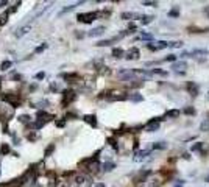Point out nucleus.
Here are the masks:
<instances>
[{
	"label": "nucleus",
	"instance_id": "8",
	"mask_svg": "<svg viewBox=\"0 0 209 187\" xmlns=\"http://www.w3.org/2000/svg\"><path fill=\"white\" fill-rule=\"evenodd\" d=\"M120 17L122 19H125V20H133V19H142V14H139V12H131V11H126V12H122L120 14Z\"/></svg>",
	"mask_w": 209,
	"mask_h": 187
},
{
	"label": "nucleus",
	"instance_id": "1",
	"mask_svg": "<svg viewBox=\"0 0 209 187\" xmlns=\"http://www.w3.org/2000/svg\"><path fill=\"white\" fill-rule=\"evenodd\" d=\"M97 19V11H90V12H81L76 16V20L81 23H92Z\"/></svg>",
	"mask_w": 209,
	"mask_h": 187
},
{
	"label": "nucleus",
	"instance_id": "38",
	"mask_svg": "<svg viewBox=\"0 0 209 187\" xmlns=\"http://www.w3.org/2000/svg\"><path fill=\"white\" fill-rule=\"evenodd\" d=\"M108 142H109V145L112 146V148H115V150H117V142H115V139H114V137H109V139H108Z\"/></svg>",
	"mask_w": 209,
	"mask_h": 187
},
{
	"label": "nucleus",
	"instance_id": "4",
	"mask_svg": "<svg viewBox=\"0 0 209 187\" xmlns=\"http://www.w3.org/2000/svg\"><path fill=\"white\" fill-rule=\"evenodd\" d=\"M12 108L9 104H0V120H8L12 115Z\"/></svg>",
	"mask_w": 209,
	"mask_h": 187
},
{
	"label": "nucleus",
	"instance_id": "20",
	"mask_svg": "<svg viewBox=\"0 0 209 187\" xmlns=\"http://www.w3.org/2000/svg\"><path fill=\"white\" fill-rule=\"evenodd\" d=\"M83 2H78V3H73V5H69V6H66V8H64V9H61L59 11V14H66V12H69V11H72V9H75L78 5H81Z\"/></svg>",
	"mask_w": 209,
	"mask_h": 187
},
{
	"label": "nucleus",
	"instance_id": "43",
	"mask_svg": "<svg viewBox=\"0 0 209 187\" xmlns=\"http://www.w3.org/2000/svg\"><path fill=\"white\" fill-rule=\"evenodd\" d=\"M27 139H28V140H31V142H33V140H36V139H37V136H36V134H34V132H31V134H28V136H27Z\"/></svg>",
	"mask_w": 209,
	"mask_h": 187
},
{
	"label": "nucleus",
	"instance_id": "36",
	"mask_svg": "<svg viewBox=\"0 0 209 187\" xmlns=\"http://www.w3.org/2000/svg\"><path fill=\"white\" fill-rule=\"evenodd\" d=\"M142 5H143V6H158V2H150V0H143Z\"/></svg>",
	"mask_w": 209,
	"mask_h": 187
},
{
	"label": "nucleus",
	"instance_id": "13",
	"mask_svg": "<svg viewBox=\"0 0 209 187\" xmlns=\"http://www.w3.org/2000/svg\"><path fill=\"white\" fill-rule=\"evenodd\" d=\"M83 120H84L86 123H89L90 126H94V128L97 126V117H95L94 114H86V115L83 117Z\"/></svg>",
	"mask_w": 209,
	"mask_h": 187
},
{
	"label": "nucleus",
	"instance_id": "50",
	"mask_svg": "<svg viewBox=\"0 0 209 187\" xmlns=\"http://www.w3.org/2000/svg\"><path fill=\"white\" fill-rule=\"evenodd\" d=\"M0 175H2V165H0Z\"/></svg>",
	"mask_w": 209,
	"mask_h": 187
},
{
	"label": "nucleus",
	"instance_id": "44",
	"mask_svg": "<svg viewBox=\"0 0 209 187\" xmlns=\"http://www.w3.org/2000/svg\"><path fill=\"white\" fill-rule=\"evenodd\" d=\"M184 112H186V114H189V115H190V114L193 115V114H195V109H193V108H186V109H184Z\"/></svg>",
	"mask_w": 209,
	"mask_h": 187
},
{
	"label": "nucleus",
	"instance_id": "45",
	"mask_svg": "<svg viewBox=\"0 0 209 187\" xmlns=\"http://www.w3.org/2000/svg\"><path fill=\"white\" fill-rule=\"evenodd\" d=\"M176 59V56L175 55H168L167 58H164V61H175Z\"/></svg>",
	"mask_w": 209,
	"mask_h": 187
},
{
	"label": "nucleus",
	"instance_id": "14",
	"mask_svg": "<svg viewBox=\"0 0 209 187\" xmlns=\"http://www.w3.org/2000/svg\"><path fill=\"white\" fill-rule=\"evenodd\" d=\"M103 33H104V26H97V28L90 30V31L87 33V36H89V37H97V36H101Z\"/></svg>",
	"mask_w": 209,
	"mask_h": 187
},
{
	"label": "nucleus",
	"instance_id": "24",
	"mask_svg": "<svg viewBox=\"0 0 209 187\" xmlns=\"http://www.w3.org/2000/svg\"><path fill=\"white\" fill-rule=\"evenodd\" d=\"M164 148H167V143L165 142H156V143H153V150H164Z\"/></svg>",
	"mask_w": 209,
	"mask_h": 187
},
{
	"label": "nucleus",
	"instance_id": "9",
	"mask_svg": "<svg viewBox=\"0 0 209 187\" xmlns=\"http://www.w3.org/2000/svg\"><path fill=\"white\" fill-rule=\"evenodd\" d=\"M36 118H37V122H41V123H47L48 120H51L53 118V115H50V114H47V112H44V111H37V115H36Z\"/></svg>",
	"mask_w": 209,
	"mask_h": 187
},
{
	"label": "nucleus",
	"instance_id": "26",
	"mask_svg": "<svg viewBox=\"0 0 209 187\" xmlns=\"http://www.w3.org/2000/svg\"><path fill=\"white\" fill-rule=\"evenodd\" d=\"M11 65H12V62L6 59V61H3L2 64H0V70H3V72H5V70H8V69L11 67Z\"/></svg>",
	"mask_w": 209,
	"mask_h": 187
},
{
	"label": "nucleus",
	"instance_id": "16",
	"mask_svg": "<svg viewBox=\"0 0 209 187\" xmlns=\"http://www.w3.org/2000/svg\"><path fill=\"white\" fill-rule=\"evenodd\" d=\"M150 173H151L150 170H145V171H139V173H137V176L134 178V181H136V182H142L143 179H145V178L150 175Z\"/></svg>",
	"mask_w": 209,
	"mask_h": 187
},
{
	"label": "nucleus",
	"instance_id": "10",
	"mask_svg": "<svg viewBox=\"0 0 209 187\" xmlns=\"http://www.w3.org/2000/svg\"><path fill=\"white\" fill-rule=\"evenodd\" d=\"M150 150H140V151H137L136 154H134V162H140V161H143V159H147V156H150Z\"/></svg>",
	"mask_w": 209,
	"mask_h": 187
},
{
	"label": "nucleus",
	"instance_id": "3",
	"mask_svg": "<svg viewBox=\"0 0 209 187\" xmlns=\"http://www.w3.org/2000/svg\"><path fill=\"white\" fill-rule=\"evenodd\" d=\"M161 117H156V118H151L150 122L145 125V131L147 132H153V131H158L159 129V125H161Z\"/></svg>",
	"mask_w": 209,
	"mask_h": 187
},
{
	"label": "nucleus",
	"instance_id": "39",
	"mask_svg": "<svg viewBox=\"0 0 209 187\" xmlns=\"http://www.w3.org/2000/svg\"><path fill=\"white\" fill-rule=\"evenodd\" d=\"M47 48V44H42L41 47H36V50H34V53H41V51H44Z\"/></svg>",
	"mask_w": 209,
	"mask_h": 187
},
{
	"label": "nucleus",
	"instance_id": "48",
	"mask_svg": "<svg viewBox=\"0 0 209 187\" xmlns=\"http://www.w3.org/2000/svg\"><path fill=\"white\" fill-rule=\"evenodd\" d=\"M94 187H104V184H103V182H98V184H95Z\"/></svg>",
	"mask_w": 209,
	"mask_h": 187
},
{
	"label": "nucleus",
	"instance_id": "34",
	"mask_svg": "<svg viewBox=\"0 0 209 187\" xmlns=\"http://www.w3.org/2000/svg\"><path fill=\"white\" fill-rule=\"evenodd\" d=\"M154 73H158V75H167L165 70H161V69H151V70H150V75H154Z\"/></svg>",
	"mask_w": 209,
	"mask_h": 187
},
{
	"label": "nucleus",
	"instance_id": "17",
	"mask_svg": "<svg viewBox=\"0 0 209 187\" xmlns=\"http://www.w3.org/2000/svg\"><path fill=\"white\" fill-rule=\"evenodd\" d=\"M117 41V37H112V39H104V41H100V42H97V47H108V45H111L112 42H115Z\"/></svg>",
	"mask_w": 209,
	"mask_h": 187
},
{
	"label": "nucleus",
	"instance_id": "22",
	"mask_svg": "<svg viewBox=\"0 0 209 187\" xmlns=\"http://www.w3.org/2000/svg\"><path fill=\"white\" fill-rule=\"evenodd\" d=\"M101 168H103V171H111V170L115 168V164H114V162H104V164L101 165Z\"/></svg>",
	"mask_w": 209,
	"mask_h": 187
},
{
	"label": "nucleus",
	"instance_id": "35",
	"mask_svg": "<svg viewBox=\"0 0 209 187\" xmlns=\"http://www.w3.org/2000/svg\"><path fill=\"white\" fill-rule=\"evenodd\" d=\"M19 120L22 123H30V115H27V114H22L20 117H19Z\"/></svg>",
	"mask_w": 209,
	"mask_h": 187
},
{
	"label": "nucleus",
	"instance_id": "21",
	"mask_svg": "<svg viewBox=\"0 0 209 187\" xmlns=\"http://www.w3.org/2000/svg\"><path fill=\"white\" fill-rule=\"evenodd\" d=\"M123 55H125V51H123L120 47H117V48H114V50H112V56H114V58H117V59L122 58Z\"/></svg>",
	"mask_w": 209,
	"mask_h": 187
},
{
	"label": "nucleus",
	"instance_id": "32",
	"mask_svg": "<svg viewBox=\"0 0 209 187\" xmlns=\"http://www.w3.org/2000/svg\"><path fill=\"white\" fill-rule=\"evenodd\" d=\"M200 129H201V131H209V118H206L204 122H201Z\"/></svg>",
	"mask_w": 209,
	"mask_h": 187
},
{
	"label": "nucleus",
	"instance_id": "49",
	"mask_svg": "<svg viewBox=\"0 0 209 187\" xmlns=\"http://www.w3.org/2000/svg\"><path fill=\"white\" fill-rule=\"evenodd\" d=\"M204 181H206V182H209V175H206V176H204Z\"/></svg>",
	"mask_w": 209,
	"mask_h": 187
},
{
	"label": "nucleus",
	"instance_id": "12",
	"mask_svg": "<svg viewBox=\"0 0 209 187\" xmlns=\"http://www.w3.org/2000/svg\"><path fill=\"white\" fill-rule=\"evenodd\" d=\"M30 30H31V25H30V23H27V25L20 26V28H19V30H17V31L14 33V36H16V37H22L23 34H27V33H28Z\"/></svg>",
	"mask_w": 209,
	"mask_h": 187
},
{
	"label": "nucleus",
	"instance_id": "33",
	"mask_svg": "<svg viewBox=\"0 0 209 187\" xmlns=\"http://www.w3.org/2000/svg\"><path fill=\"white\" fill-rule=\"evenodd\" d=\"M168 47H170V48H179V47H182V42H181V41H175V42H168Z\"/></svg>",
	"mask_w": 209,
	"mask_h": 187
},
{
	"label": "nucleus",
	"instance_id": "42",
	"mask_svg": "<svg viewBox=\"0 0 209 187\" xmlns=\"http://www.w3.org/2000/svg\"><path fill=\"white\" fill-rule=\"evenodd\" d=\"M55 150V145H50V146H47V150H45V156H48L51 151Z\"/></svg>",
	"mask_w": 209,
	"mask_h": 187
},
{
	"label": "nucleus",
	"instance_id": "15",
	"mask_svg": "<svg viewBox=\"0 0 209 187\" xmlns=\"http://www.w3.org/2000/svg\"><path fill=\"white\" fill-rule=\"evenodd\" d=\"M187 92L190 94L192 97H197L198 95V86L195 84V83H189L187 84Z\"/></svg>",
	"mask_w": 209,
	"mask_h": 187
},
{
	"label": "nucleus",
	"instance_id": "25",
	"mask_svg": "<svg viewBox=\"0 0 209 187\" xmlns=\"http://www.w3.org/2000/svg\"><path fill=\"white\" fill-rule=\"evenodd\" d=\"M8 16H9V14H8L6 11H5V12H2V14H0V26H3V25H5L6 22H8Z\"/></svg>",
	"mask_w": 209,
	"mask_h": 187
},
{
	"label": "nucleus",
	"instance_id": "37",
	"mask_svg": "<svg viewBox=\"0 0 209 187\" xmlns=\"http://www.w3.org/2000/svg\"><path fill=\"white\" fill-rule=\"evenodd\" d=\"M19 5H20V2H17V3H14V6H11L6 12H8V14H9V12H16L17 11V8H19Z\"/></svg>",
	"mask_w": 209,
	"mask_h": 187
},
{
	"label": "nucleus",
	"instance_id": "41",
	"mask_svg": "<svg viewBox=\"0 0 209 187\" xmlns=\"http://www.w3.org/2000/svg\"><path fill=\"white\" fill-rule=\"evenodd\" d=\"M64 125H66V120H64V118L62 120H56V126L58 128H62Z\"/></svg>",
	"mask_w": 209,
	"mask_h": 187
},
{
	"label": "nucleus",
	"instance_id": "19",
	"mask_svg": "<svg viewBox=\"0 0 209 187\" xmlns=\"http://www.w3.org/2000/svg\"><path fill=\"white\" fill-rule=\"evenodd\" d=\"M179 109H170V111H167L165 112V117L167 118H175V117H179Z\"/></svg>",
	"mask_w": 209,
	"mask_h": 187
},
{
	"label": "nucleus",
	"instance_id": "23",
	"mask_svg": "<svg viewBox=\"0 0 209 187\" xmlns=\"http://www.w3.org/2000/svg\"><path fill=\"white\" fill-rule=\"evenodd\" d=\"M154 47H156V50H162V48L168 47V42L167 41H158V42H154Z\"/></svg>",
	"mask_w": 209,
	"mask_h": 187
},
{
	"label": "nucleus",
	"instance_id": "28",
	"mask_svg": "<svg viewBox=\"0 0 209 187\" xmlns=\"http://www.w3.org/2000/svg\"><path fill=\"white\" fill-rule=\"evenodd\" d=\"M168 16L170 17H178L179 16V6H175L172 11H168Z\"/></svg>",
	"mask_w": 209,
	"mask_h": 187
},
{
	"label": "nucleus",
	"instance_id": "47",
	"mask_svg": "<svg viewBox=\"0 0 209 187\" xmlns=\"http://www.w3.org/2000/svg\"><path fill=\"white\" fill-rule=\"evenodd\" d=\"M5 5H8L6 0H3V2H0V6H5Z\"/></svg>",
	"mask_w": 209,
	"mask_h": 187
},
{
	"label": "nucleus",
	"instance_id": "52",
	"mask_svg": "<svg viewBox=\"0 0 209 187\" xmlns=\"http://www.w3.org/2000/svg\"><path fill=\"white\" fill-rule=\"evenodd\" d=\"M207 98H209V92H207Z\"/></svg>",
	"mask_w": 209,
	"mask_h": 187
},
{
	"label": "nucleus",
	"instance_id": "53",
	"mask_svg": "<svg viewBox=\"0 0 209 187\" xmlns=\"http://www.w3.org/2000/svg\"><path fill=\"white\" fill-rule=\"evenodd\" d=\"M0 86H2V83H0Z\"/></svg>",
	"mask_w": 209,
	"mask_h": 187
},
{
	"label": "nucleus",
	"instance_id": "46",
	"mask_svg": "<svg viewBox=\"0 0 209 187\" xmlns=\"http://www.w3.org/2000/svg\"><path fill=\"white\" fill-rule=\"evenodd\" d=\"M45 76V73L44 72H39V73H36V79H42Z\"/></svg>",
	"mask_w": 209,
	"mask_h": 187
},
{
	"label": "nucleus",
	"instance_id": "18",
	"mask_svg": "<svg viewBox=\"0 0 209 187\" xmlns=\"http://www.w3.org/2000/svg\"><path fill=\"white\" fill-rule=\"evenodd\" d=\"M128 98H129V101H134V103H139V101H142V100H143L142 94H129Z\"/></svg>",
	"mask_w": 209,
	"mask_h": 187
},
{
	"label": "nucleus",
	"instance_id": "29",
	"mask_svg": "<svg viewBox=\"0 0 209 187\" xmlns=\"http://www.w3.org/2000/svg\"><path fill=\"white\" fill-rule=\"evenodd\" d=\"M203 146H204L203 142H197L195 145H192V151H200V150H203Z\"/></svg>",
	"mask_w": 209,
	"mask_h": 187
},
{
	"label": "nucleus",
	"instance_id": "51",
	"mask_svg": "<svg viewBox=\"0 0 209 187\" xmlns=\"http://www.w3.org/2000/svg\"><path fill=\"white\" fill-rule=\"evenodd\" d=\"M175 187H182V185H179V184H178V185H175Z\"/></svg>",
	"mask_w": 209,
	"mask_h": 187
},
{
	"label": "nucleus",
	"instance_id": "31",
	"mask_svg": "<svg viewBox=\"0 0 209 187\" xmlns=\"http://www.w3.org/2000/svg\"><path fill=\"white\" fill-rule=\"evenodd\" d=\"M8 153H9L8 143H2V146H0V154H8Z\"/></svg>",
	"mask_w": 209,
	"mask_h": 187
},
{
	"label": "nucleus",
	"instance_id": "30",
	"mask_svg": "<svg viewBox=\"0 0 209 187\" xmlns=\"http://www.w3.org/2000/svg\"><path fill=\"white\" fill-rule=\"evenodd\" d=\"M139 39H142V41H151L153 36L148 34V33H140V34H139Z\"/></svg>",
	"mask_w": 209,
	"mask_h": 187
},
{
	"label": "nucleus",
	"instance_id": "5",
	"mask_svg": "<svg viewBox=\"0 0 209 187\" xmlns=\"http://www.w3.org/2000/svg\"><path fill=\"white\" fill-rule=\"evenodd\" d=\"M198 55H201V56H206V55H209V50H206V48H200V50H192V51H186V53H182V58H195V56H198Z\"/></svg>",
	"mask_w": 209,
	"mask_h": 187
},
{
	"label": "nucleus",
	"instance_id": "27",
	"mask_svg": "<svg viewBox=\"0 0 209 187\" xmlns=\"http://www.w3.org/2000/svg\"><path fill=\"white\" fill-rule=\"evenodd\" d=\"M153 19H154L153 16H142V19H140V23H142V25H147V23H150Z\"/></svg>",
	"mask_w": 209,
	"mask_h": 187
},
{
	"label": "nucleus",
	"instance_id": "7",
	"mask_svg": "<svg viewBox=\"0 0 209 187\" xmlns=\"http://www.w3.org/2000/svg\"><path fill=\"white\" fill-rule=\"evenodd\" d=\"M139 56H140V51H139V48H136V47H133V48H129L128 51H126V59H129V61H134V59H139Z\"/></svg>",
	"mask_w": 209,
	"mask_h": 187
},
{
	"label": "nucleus",
	"instance_id": "11",
	"mask_svg": "<svg viewBox=\"0 0 209 187\" xmlns=\"http://www.w3.org/2000/svg\"><path fill=\"white\" fill-rule=\"evenodd\" d=\"M172 69L175 70V72H186V69H187V62L186 61H176L173 65H172Z\"/></svg>",
	"mask_w": 209,
	"mask_h": 187
},
{
	"label": "nucleus",
	"instance_id": "2",
	"mask_svg": "<svg viewBox=\"0 0 209 187\" xmlns=\"http://www.w3.org/2000/svg\"><path fill=\"white\" fill-rule=\"evenodd\" d=\"M76 98V94H75V90H72V89H66L62 92V101H61V104L66 108V106H69L73 100Z\"/></svg>",
	"mask_w": 209,
	"mask_h": 187
},
{
	"label": "nucleus",
	"instance_id": "6",
	"mask_svg": "<svg viewBox=\"0 0 209 187\" xmlns=\"http://www.w3.org/2000/svg\"><path fill=\"white\" fill-rule=\"evenodd\" d=\"M111 95H108V100L111 101H123V100H128V95H125V94L122 92H109Z\"/></svg>",
	"mask_w": 209,
	"mask_h": 187
},
{
	"label": "nucleus",
	"instance_id": "40",
	"mask_svg": "<svg viewBox=\"0 0 209 187\" xmlns=\"http://www.w3.org/2000/svg\"><path fill=\"white\" fill-rule=\"evenodd\" d=\"M75 181H76V184H83V182H84V176H83V175L76 176V178H75Z\"/></svg>",
	"mask_w": 209,
	"mask_h": 187
}]
</instances>
